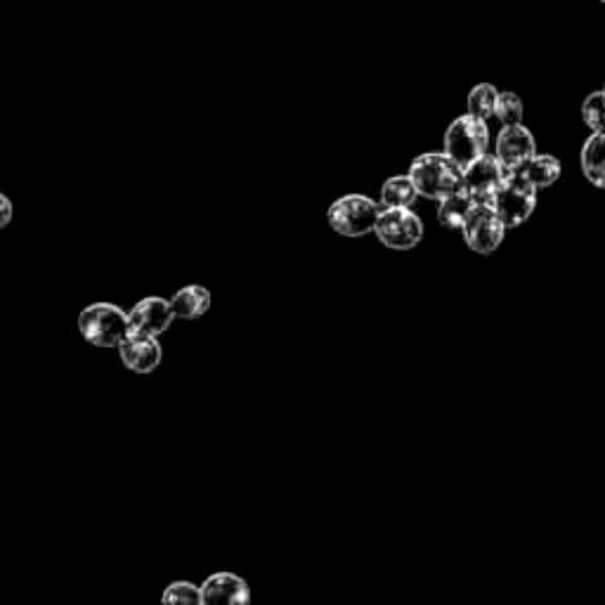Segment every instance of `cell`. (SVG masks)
Masks as SVG:
<instances>
[{"mask_svg":"<svg viewBox=\"0 0 605 605\" xmlns=\"http://www.w3.org/2000/svg\"><path fill=\"white\" fill-rule=\"evenodd\" d=\"M490 206L509 229L521 227L525 221H530L532 213H535L537 189L511 171L509 181L494 192Z\"/></svg>","mask_w":605,"mask_h":605,"instance_id":"5","label":"cell"},{"mask_svg":"<svg viewBox=\"0 0 605 605\" xmlns=\"http://www.w3.org/2000/svg\"><path fill=\"white\" fill-rule=\"evenodd\" d=\"M409 177H412L421 197L440 202L450 194L464 189V166L448 154V152H425L417 156L409 166Z\"/></svg>","mask_w":605,"mask_h":605,"instance_id":"1","label":"cell"},{"mask_svg":"<svg viewBox=\"0 0 605 605\" xmlns=\"http://www.w3.org/2000/svg\"><path fill=\"white\" fill-rule=\"evenodd\" d=\"M506 229L509 227L504 225V221L500 216H496L492 206L478 202L466 225L461 227V235H464L466 246L471 248V252L488 256V254H494L496 248L502 246Z\"/></svg>","mask_w":605,"mask_h":605,"instance_id":"7","label":"cell"},{"mask_svg":"<svg viewBox=\"0 0 605 605\" xmlns=\"http://www.w3.org/2000/svg\"><path fill=\"white\" fill-rule=\"evenodd\" d=\"M582 119L592 133L605 131V91H596L584 100Z\"/></svg>","mask_w":605,"mask_h":605,"instance_id":"20","label":"cell"},{"mask_svg":"<svg viewBox=\"0 0 605 605\" xmlns=\"http://www.w3.org/2000/svg\"><path fill=\"white\" fill-rule=\"evenodd\" d=\"M383 204L373 202L365 194H346L329 206V225L341 237H365L373 233L379 223Z\"/></svg>","mask_w":605,"mask_h":605,"instance_id":"3","label":"cell"},{"mask_svg":"<svg viewBox=\"0 0 605 605\" xmlns=\"http://www.w3.org/2000/svg\"><path fill=\"white\" fill-rule=\"evenodd\" d=\"M561 162L556 156L551 154H535L530 158L527 164H523L521 168H515L513 173L521 175L525 183H530L535 189H546L554 183H558L561 177Z\"/></svg>","mask_w":605,"mask_h":605,"instance_id":"14","label":"cell"},{"mask_svg":"<svg viewBox=\"0 0 605 605\" xmlns=\"http://www.w3.org/2000/svg\"><path fill=\"white\" fill-rule=\"evenodd\" d=\"M511 168L502 164V158L496 154L485 152L483 156H478L475 162L464 166V181L466 189L473 194V197L480 204H492L494 192L500 189L509 181Z\"/></svg>","mask_w":605,"mask_h":605,"instance_id":"8","label":"cell"},{"mask_svg":"<svg viewBox=\"0 0 605 605\" xmlns=\"http://www.w3.org/2000/svg\"><path fill=\"white\" fill-rule=\"evenodd\" d=\"M171 306L175 310V317L181 319H197L202 315L208 312L211 308V294L204 287H197V284H192V287H185L177 291L171 298Z\"/></svg>","mask_w":605,"mask_h":605,"instance_id":"16","label":"cell"},{"mask_svg":"<svg viewBox=\"0 0 605 605\" xmlns=\"http://www.w3.org/2000/svg\"><path fill=\"white\" fill-rule=\"evenodd\" d=\"M601 3H605V0H601Z\"/></svg>","mask_w":605,"mask_h":605,"instance_id":"24","label":"cell"},{"mask_svg":"<svg viewBox=\"0 0 605 605\" xmlns=\"http://www.w3.org/2000/svg\"><path fill=\"white\" fill-rule=\"evenodd\" d=\"M582 171L594 187L605 189V131L592 133L582 147Z\"/></svg>","mask_w":605,"mask_h":605,"instance_id":"15","label":"cell"},{"mask_svg":"<svg viewBox=\"0 0 605 605\" xmlns=\"http://www.w3.org/2000/svg\"><path fill=\"white\" fill-rule=\"evenodd\" d=\"M129 315H131V329L140 334H150V336L164 334L175 319L171 300L162 296H147L137 300Z\"/></svg>","mask_w":605,"mask_h":605,"instance_id":"11","label":"cell"},{"mask_svg":"<svg viewBox=\"0 0 605 605\" xmlns=\"http://www.w3.org/2000/svg\"><path fill=\"white\" fill-rule=\"evenodd\" d=\"M79 331L95 348H119L131 334V315L114 302H93L81 310Z\"/></svg>","mask_w":605,"mask_h":605,"instance_id":"2","label":"cell"},{"mask_svg":"<svg viewBox=\"0 0 605 605\" xmlns=\"http://www.w3.org/2000/svg\"><path fill=\"white\" fill-rule=\"evenodd\" d=\"M438 221L442 227H450V229H461L466 225L469 216L473 213V208L478 206V199L473 197V194L464 187L459 189L454 194H450V197H444L438 202Z\"/></svg>","mask_w":605,"mask_h":605,"instance_id":"13","label":"cell"},{"mask_svg":"<svg viewBox=\"0 0 605 605\" xmlns=\"http://www.w3.org/2000/svg\"><path fill=\"white\" fill-rule=\"evenodd\" d=\"M494 119L500 121L502 126H515V123H523V100L515 93H500Z\"/></svg>","mask_w":605,"mask_h":605,"instance_id":"19","label":"cell"},{"mask_svg":"<svg viewBox=\"0 0 605 605\" xmlns=\"http://www.w3.org/2000/svg\"><path fill=\"white\" fill-rule=\"evenodd\" d=\"M248 598H252L248 584L233 573H216L202 584L204 605H237L248 603Z\"/></svg>","mask_w":605,"mask_h":605,"instance_id":"12","label":"cell"},{"mask_svg":"<svg viewBox=\"0 0 605 605\" xmlns=\"http://www.w3.org/2000/svg\"><path fill=\"white\" fill-rule=\"evenodd\" d=\"M603 91H605V83H603Z\"/></svg>","mask_w":605,"mask_h":605,"instance_id":"23","label":"cell"},{"mask_svg":"<svg viewBox=\"0 0 605 605\" xmlns=\"http://www.w3.org/2000/svg\"><path fill=\"white\" fill-rule=\"evenodd\" d=\"M496 100H500V91H496L492 83H478L469 93V102H466L469 114L475 119H483V121L494 119Z\"/></svg>","mask_w":605,"mask_h":605,"instance_id":"18","label":"cell"},{"mask_svg":"<svg viewBox=\"0 0 605 605\" xmlns=\"http://www.w3.org/2000/svg\"><path fill=\"white\" fill-rule=\"evenodd\" d=\"M164 603L168 605H197L202 603V586L192 582H173L166 586Z\"/></svg>","mask_w":605,"mask_h":605,"instance_id":"21","label":"cell"},{"mask_svg":"<svg viewBox=\"0 0 605 605\" xmlns=\"http://www.w3.org/2000/svg\"><path fill=\"white\" fill-rule=\"evenodd\" d=\"M373 235L386 248L393 252H409L423 239V223L414 211L409 208H386L381 211L379 223L373 227Z\"/></svg>","mask_w":605,"mask_h":605,"instance_id":"6","label":"cell"},{"mask_svg":"<svg viewBox=\"0 0 605 605\" xmlns=\"http://www.w3.org/2000/svg\"><path fill=\"white\" fill-rule=\"evenodd\" d=\"M119 355H121V362L126 365L131 371L152 373L158 365H162L164 350H162V346H158L156 336L140 334V331L131 329V334L123 338L121 346H119Z\"/></svg>","mask_w":605,"mask_h":605,"instance_id":"9","label":"cell"},{"mask_svg":"<svg viewBox=\"0 0 605 605\" xmlns=\"http://www.w3.org/2000/svg\"><path fill=\"white\" fill-rule=\"evenodd\" d=\"M12 221V204L8 197H0V227H8Z\"/></svg>","mask_w":605,"mask_h":605,"instance_id":"22","label":"cell"},{"mask_svg":"<svg viewBox=\"0 0 605 605\" xmlns=\"http://www.w3.org/2000/svg\"><path fill=\"white\" fill-rule=\"evenodd\" d=\"M494 154L502 158V164L511 171L521 168L527 164L532 156L537 154V142L523 123H515V126H502L500 135H496V147Z\"/></svg>","mask_w":605,"mask_h":605,"instance_id":"10","label":"cell"},{"mask_svg":"<svg viewBox=\"0 0 605 605\" xmlns=\"http://www.w3.org/2000/svg\"><path fill=\"white\" fill-rule=\"evenodd\" d=\"M417 197L419 189L412 177H409V173L390 177L381 187V204L386 208H409L417 202Z\"/></svg>","mask_w":605,"mask_h":605,"instance_id":"17","label":"cell"},{"mask_svg":"<svg viewBox=\"0 0 605 605\" xmlns=\"http://www.w3.org/2000/svg\"><path fill=\"white\" fill-rule=\"evenodd\" d=\"M490 147V129L488 121L464 114L454 119L448 133H444V152L461 166H469L478 156H483Z\"/></svg>","mask_w":605,"mask_h":605,"instance_id":"4","label":"cell"}]
</instances>
